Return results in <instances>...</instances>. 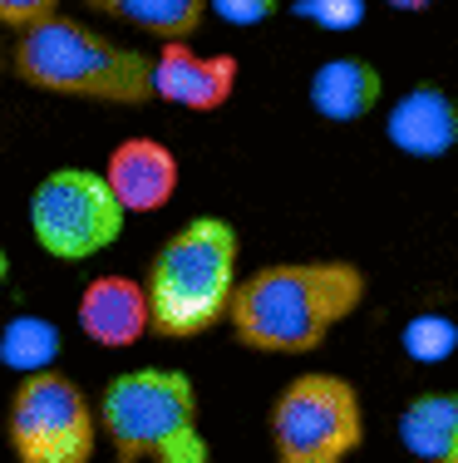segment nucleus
<instances>
[{"label":"nucleus","instance_id":"nucleus-2","mask_svg":"<svg viewBox=\"0 0 458 463\" xmlns=\"http://www.w3.org/2000/svg\"><path fill=\"white\" fill-rule=\"evenodd\" d=\"M15 74L45 94H74V99H104V104H144L153 94V60L99 30L79 25L70 15H45L20 30Z\"/></svg>","mask_w":458,"mask_h":463},{"label":"nucleus","instance_id":"nucleus-8","mask_svg":"<svg viewBox=\"0 0 458 463\" xmlns=\"http://www.w3.org/2000/svg\"><path fill=\"white\" fill-rule=\"evenodd\" d=\"M232 90H237L232 54H198L188 50V40H163V54L153 60V94L192 109V114H212L232 99Z\"/></svg>","mask_w":458,"mask_h":463},{"label":"nucleus","instance_id":"nucleus-13","mask_svg":"<svg viewBox=\"0 0 458 463\" xmlns=\"http://www.w3.org/2000/svg\"><path fill=\"white\" fill-rule=\"evenodd\" d=\"M399 444L419 463H458V394L434 390L409 400L399 414Z\"/></svg>","mask_w":458,"mask_h":463},{"label":"nucleus","instance_id":"nucleus-21","mask_svg":"<svg viewBox=\"0 0 458 463\" xmlns=\"http://www.w3.org/2000/svg\"><path fill=\"white\" fill-rule=\"evenodd\" d=\"M5 277H10V261H5V251H0V286H5Z\"/></svg>","mask_w":458,"mask_h":463},{"label":"nucleus","instance_id":"nucleus-3","mask_svg":"<svg viewBox=\"0 0 458 463\" xmlns=\"http://www.w3.org/2000/svg\"><path fill=\"white\" fill-rule=\"evenodd\" d=\"M148 316L168 340L212 330L237 291V232L222 217H192L158 247L148 267Z\"/></svg>","mask_w":458,"mask_h":463},{"label":"nucleus","instance_id":"nucleus-16","mask_svg":"<svg viewBox=\"0 0 458 463\" xmlns=\"http://www.w3.org/2000/svg\"><path fill=\"white\" fill-rule=\"evenodd\" d=\"M399 345H405V355L414 365H439V360H449L458 350V321H449V316H439V311H419L405 326Z\"/></svg>","mask_w":458,"mask_h":463},{"label":"nucleus","instance_id":"nucleus-9","mask_svg":"<svg viewBox=\"0 0 458 463\" xmlns=\"http://www.w3.org/2000/svg\"><path fill=\"white\" fill-rule=\"evenodd\" d=\"M104 178L124 203V213H158L178 193V158L158 138H124L108 153Z\"/></svg>","mask_w":458,"mask_h":463},{"label":"nucleus","instance_id":"nucleus-18","mask_svg":"<svg viewBox=\"0 0 458 463\" xmlns=\"http://www.w3.org/2000/svg\"><path fill=\"white\" fill-rule=\"evenodd\" d=\"M207 5H212L217 15L227 20V25L247 30V25H261V20H271V15H276V5H281V0H207Z\"/></svg>","mask_w":458,"mask_h":463},{"label":"nucleus","instance_id":"nucleus-4","mask_svg":"<svg viewBox=\"0 0 458 463\" xmlns=\"http://www.w3.org/2000/svg\"><path fill=\"white\" fill-rule=\"evenodd\" d=\"M99 429L118 463H212L198 429V390L182 370H124L104 384Z\"/></svg>","mask_w":458,"mask_h":463},{"label":"nucleus","instance_id":"nucleus-17","mask_svg":"<svg viewBox=\"0 0 458 463\" xmlns=\"http://www.w3.org/2000/svg\"><path fill=\"white\" fill-rule=\"evenodd\" d=\"M296 15L321 30H355L365 20V0H296Z\"/></svg>","mask_w":458,"mask_h":463},{"label":"nucleus","instance_id":"nucleus-19","mask_svg":"<svg viewBox=\"0 0 458 463\" xmlns=\"http://www.w3.org/2000/svg\"><path fill=\"white\" fill-rule=\"evenodd\" d=\"M60 10V0H0V25H10V30H25V25H35V20H45Z\"/></svg>","mask_w":458,"mask_h":463},{"label":"nucleus","instance_id":"nucleus-11","mask_svg":"<svg viewBox=\"0 0 458 463\" xmlns=\"http://www.w3.org/2000/svg\"><path fill=\"white\" fill-rule=\"evenodd\" d=\"M385 134L409 158H444L458 143V104L439 84H419V90H409L389 109Z\"/></svg>","mask_w":458,"mask_h":463},{"label":"nucleus","instance_id":"nucleus-12","mask_svg":"<svg viewBox=\"0 0 458 463\" xmlns=\"http://www.w3.org/2000/svg\"><path fill=\"white\" fill-rule=\"evenodd\" d=\"M379 99H385V80L369 60L341 54V60H325L311 74V109L331 124H355V118L375 114Z\"/></svg>","mask_w":458,"mask_h":463},{"label":"nucleus","instance_id":"nucleus-6","mask_svg":"<svg viewBox=\"0 0 458 463\" xmlns=\"http://www.w3.org/2000/svg\"><path fill=\"white\" fill-rule=\"evenodd\" d=\"M5 434L20 463H89L99 414L84 390L60 370H30L10 394Z\"/></svg>","mask_w":458,"mask_h":463},{"label":"nucleus","instance_id":"nucleus-14","mask_svg":"<svg viewBox=\"0 0 458 463\" xmlns=\"http://www.w3.org/2000/svg\"><path fill=\"white\" fill-rule=\"evenodd\" d=\"M84 5L99 15L128 20L158 40H188L207 15V0H84Z\"/></svg>","mask_w":458,"mask_h":463},{"label":"nucleus","instance_id":"nucleus-10","mask_svg":"<svg viewBox=\"0 0 458 463\" xmlns=\"http://www.w3.org/2000/svg\"><path fill=\"white\" fill-rule=\"evenodd\" d=\"M79 326L89 340H99L108 350L138 345V340L153 330L148 316V291L128 277H99L84 286L79 296Z\"/></svg>","mask_w":458,"mask_h":463},{"label":"nucleus","instance_id":"nucleus-15","mask_svg":"<svg viewBox=\"0 0 458 463\" xmlns=\"http://www.w3.org/2000/svg\"><path fill=\"white\" fill-rule=\"evenodd\" d=\"M60 355V330L40 316H15L5 330H0V360L10 370H45L50 360Z\"/></svg>","mask_w":458,"mask_h":463},{"label":"nucleus","instance_id":"nucleus-1","mask_svg":"<svg viewBox=\"0 0 458 463\" xmlns=\"http://www.w3.org/2000/svg\"><path fill=\"white\" fill-rule=\"evenodd\" d=\"M365 301V271L351 261H281L232 291L227 321L261 355H305Z\"/></svg>","mask_w":458,"mask_h":463},{"label":"nucleus","instance_id":"nucleus-20","mask_svg":"<svg viewBox=\"0 0 458 463\" xmlns=\"http://www.w3.org/2000/svg\"><path fill=\"white\" fill-rule=\"evenodd\" d=\"M385 5H389V10H429L434 0H385Z\"/></svg>","mask_w":458,"mask_h":463},{"label":"nucleus","instance_id":"nucleus-5","mask_svg":"<svg viewBox=\"0 0 458 463\" xmlns=\"http://www.w3.org/2000/svg\"><path fill=\"white\" fill-rule=\"evenodd\" d=\"M360 439L365 410L341 374H301L271 404V463H345Z\"/></svg>","mask_w":458,"mask_h":463},{"label":"nucleus","instance_id":"nucleus-7","mask_svg":"<svg viewBox=\"0 0 458 463\" xmlns=\"http://www.w3.org/2000/svg\"><path fill=\"white\" fill-rule=\"evenodd\" d=\"M30 232L54 261H84L124 232V203L104 173L54 168L30 197Z\"/></svg>","mask_w":458,"mask_h":463}]
</instances>
